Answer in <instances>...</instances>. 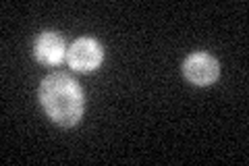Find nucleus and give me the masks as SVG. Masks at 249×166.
Here are the masks:
<instances>
[{
	"mask_svg": "<svg viewBox=\"0 0 249 166\" xmlns=\"http://www.w3.org/2000/svg\"><path fill=\"white\" fill-rule=\"evenodd\" d=\"M40 104L52 123L60 127H75L83 118L85 98L81 85L67 73H50L37 90Z\"/></svg>",
	"mask_w": 249,
	"mask_h": 166,
	"instance_id": "obj_1",
	"label": "nucleus"
},
{
	"mask_svg": "<svg viewBox=\"0 0 249 166\" xmlns=\"http://www.w3.org/2000/svg\"><path fill=\"white\" fill-rule=\"evenodd\" d=\"M183 75L189 83L208 88L220 77V65L208 52H193L183 60Z\"/></svg>",
	"mask_w": 249,
	"mask_h": 166,
	"instance_id": "obj_3",
	"label": "nucleus"
},
{
	"mask_svg": "<svg viewBox=\"0 0 249 166\" xmlns=\"http://www.w3.org/2000/svg\"><path fill=\"white\" fill-rule=\"evenodd\" d=\"M104 60V48L91 37H79L67 48V62L77 73L96 71Z\"/></svg>",
	"mask_w": 249,
	"mask_h": 166,
	"instance_id": "obj_2",
	"label": "nucleus"
},
{
	"mask_svg": "<svg viewBox=\"0 0 249 166\" xmlns=\"http://www.w3.org/2000/svg\"><path fill=\"white\" fill-rule=\"evenodd\" d=\"M34 56L46 67L60 65L67 58V46L56 31H42L34 42Z\"/></svg>",
	"mask_w": 249,
	"mask_h": 166,
	"instance_id": "obj_4",
	"label": "nucleus"
}]
</instances>
